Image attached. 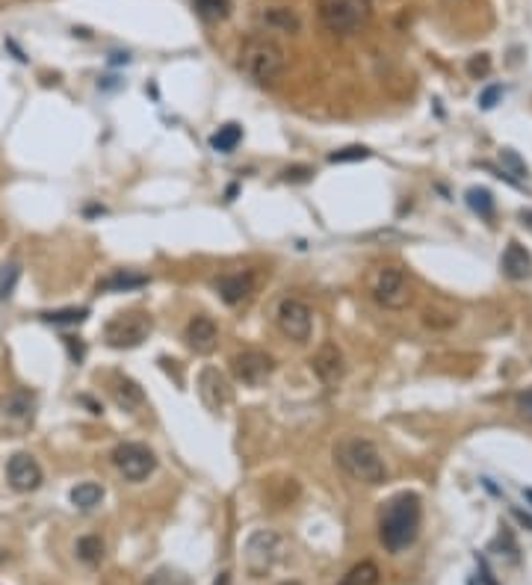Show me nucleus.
<instances>
[{"instance_id":"1","label":"nucleus","mask_w":532,"mask_h":585,"mask_svg":"<svg viewBox=\"0 0 532 585\" xmlns=\"http://www.w3.org/2000/svg\"><path fill=\"white\" fill-rule=\"evenodd\" d=\"M420 496L417 494H396L390 496L381 509V520H379V538L385 544L387 553H403L417 541L420 535Z\"/></svg>"},{"instance_id":"2","label":"nucleus","mask_w":532,"mask_h":585,"mask_svg":"<svg viewBox=\"0 0 532 585\" xmlns=\"http://www.w3.org/2000/svg\"><path fill=\"white\" fill-rule=\"evenodd\" d=\"M287 68V53L272 35H248L239 48V71L257 86L275 83Z\"/></svg>"},{"instance_id":"3","label":"nucleus","mask_w":532,"mask_h":585,"mask_svg":"<svg viewBox=\"0 0 532 585\" xmlns=\"http://www.w3.org/2000/svg\"><path fill=\"white\" fill-rule=\"evenodd\" d=\"M334 461L349 479L361 485H381L387 479V467L381 452L367 438H343L334 443Z\"/></svg>"},{"instance_id":"4","label":"nucleus","mask_w":532,"mask_h":585,"mask_svg":"<svg viewBox=\"0 0 532 585\" xmlns=\"http://www.w3.org/2000/svg\"><path fill=\"white\" fill-rule=\"evenodd\" d=\"M284 553H287V541L275 529H257L246 541V571L252 580H263L275 567L281 565Z\"/></svg>"},{"instance_id":"5","label":"nucleus","mask_w":532,"mask_h":585,"mask_svg":"<svg viewBox=\"0 0 532 585\" xmlns=\"http://www.w3.org/2000/svg\"><path fill=\"white\" fill-rule=\"evenodd\" d=\"M35 425V396L30 390L0 394V438H24Z\"/></svg>"},{"instance_id":"6","label":"nucleus","mask_w":532,"mask_h":585,"mask_svg":"<svg viewBox=\"0 0 532 585\" xmlns=\"http://www.w3.org/2000/svg\"><path fill=\"white\" fill-rule=\"evenodd\" d=\"M319 21L328 33L352 35L370 21L367 0H319Z\"/></svg>"},{"instance_id":"7","label":"nucleus","mask_w":532,"mask_h":585,"mask_svg":"<svg viewBox=\"0 0 532 585\" xmlns=\"http://www.w3.org/2000/svg\"><path fill=\"white\" fill-rule=\"evenodd\" d=\"M154 319L145 310H128V314H115L104 325V340L110 349H137L148 340Z\"/></svg>"},{"instance_id":"8","label":"nucleus","mask_w":532,"mask_h":585,"mask_svg":"<svg viewBox=\"0 0 532 585\" xmlns=\"http://www.w3.org/2000/svg\"><path fill=\"white\" fill-rule=\"evenodd\" d=\"M370 296L387 310H403L411 301V290H408V278L399 266H379L370 275Z\"/></svg>"},{"instance_id":"9","label":"nucleus","mask_w":532,"mask_h":585,"mask_svg":"<svg viewBox=\"0 0 532 585\" xmlns=\"http://www.w3.org/2000/svg\"><path fill=\"white\" fill-rule=\"evenodd\" d=\"M113 464L124 479H128V482L139 485L157 470V456L145 447V443L128 441V443H119V447L113 449Z\"/></svg>"},{"instance_id":"10","label":"nucleus","mask_w":532,"mask_h":585,"mask_svg":"<svg viewBox=\"0 0 532 585\" xmlns=\"http://www.w3.org/2000/svg\"><path fill=\"white\" fill-rule=\"evenodd\" d=\"M275 323H278L281 334L290 337L293 343H305L310 340V332H314V314L301 299H281L278 308H275Z\"/></svg>"},{"instance_id":"11","label":"nucleus","mask_w":532,"mask_h":585,"mask_svg":"<svg viewBox=\"0 0 532 585\" xmlns=\"http://www.w3.org/2000/svg\"><path fill=\"white\" fill-rule=\"evenodd\" d=\"M231 372H234V378L239 385L257 387L275 372V358L263 349H243L231 358Z\"/></svg>"},{"instance_id":"12","label":"nucleus","mask_w":532,"mask_h":585,"mask_svg":"<svg viewBox=\"0 0 532 585\" xmlns=\"http://www.w3.org/2000/svg\"><path fill=\"white\" fill-rule=\"evenodd\" d=\"M6 482L18 494L39 491L44 482L42 464L30 456V452H15V456L6 461Z\"/></svg>"},{"instance_id":"13","label":"nucleus","mask_w":532,"mask_h":585,"mask_svg":"<svg viewBox=\"0 0 532 585\" xmlns=\"http://www.w3.org/2000/svg\"><path fill=\"white\" fill-rule=\"evenodd\" d=\"M199 396L204 408H207L210 414H222L225 408L231 405V381L225 378V372H219L216 367H204L199 372Z\"/></svg>"},{"instance_id":"14","label":"nucleus","mask_w":532,"mask_h":585,"mask_svg":"<svg viewBox=\"0 0 532 585\" xmlns=\"http://www.w3.org/2000/svg\"><path fill=\"white\" fill-rule=\"evenodd\" d=\"M310 370L325 387H337L346 376V358L337 343H323L310 358Z\"/></svg>"},{"instance_id":"15","label":"nucleus","mask_w":532,"mask_h":585,"mask_svg":"<svg viewBox=\"0 0 532 585\" xmlns=\"http://www.w3.org/2000/svg\"><path fill=\"white\" fill-rule=\"evenodd\" d=\"M184 340H186V346H190L195 355H210L213 349H216V343H219V325L213 323L210 316L199 314V316H192L190 323H186Z\"/></svg>"},{"instance_id":"16","label":"nucleus","mask_w":532,"mask_h":585,"mask_svg":"<svg viewBox=\"0 0 532 585\" xmlns=\"http://www.w3.org/2000/svg\"><path fill=\"white\" fill-rule=\"evenodd\" d=\"M216 292L225 305L237 308L254 292V275L252 272H228L216 278Z\"/></svg>"},{"instance_id":"17","label":"nucleus","mask_w":532,"mask_h":585,"mask_svg":"<svg viewBox=\"0 0 532 585\" xmlns=\"http://www.w3.org/2000/svg\"><path fill=\"white\" fill-rule=\"evenodd\" d=\"M110 394H113V402L121 408V411H130L137 414L142 405H145V390H142L137 381L124 372H113L110 378Z\"/></svg>"},{"instance_id":"18","label":"nucleus","mask_w":532,"mask_h":585,"mask_svg":"<svg viewBox=\"0 0 532 585\" xmlns=\"http://www.w3.org/2000/svg\"><path fill=\"white\" fill-rule=\"evenodd\" d=\"M503 272L505 278L512 281H523L532 272V254L527 252V246H520L518 239H512L503 252Z\"/></svg>"},{"instance_id":"19","label":"nucleus","mask_w":532,"mask_h":585,"mask_svg":"<svg viewBox=\"0 0 532 585\" xmlns=\"http://www.w3.org/2000/svg\"><path fill=\"white\" fill-rule=\"evenodd\" d=\"M148 284V275L133 272V269H115L106 278L98 281V290L101 292H128V290H139Z\"/></svg>"},{"instance_id":"20","label":"nucleus","mask_w":532,"mask_h":585,"mask_svg":"<svg viewBox=\"0 0 532 585\" xmlns=\"http://www.w3.org/2000/svg\"><path fill=\"white\" fill-rule=\"evenodd\" d=\"M101 500H104V488L98 482H80L77 488H71V503L80 511H92L95 505H101Z\"/></svg>"},{"instance_id":"21","label":"nucleus","mask_w":532,"mask_h":585,"mask_svg":"<svg viewBox=\"0 0 532 585\" xmlns=\"http://www.w3.org/2000/svg\"><path fill=\"white\" fill-rule=\"evenodd\" d=\"M239 139H243V128L234 124V121H228L210 136V148L219 151V154H231V151L239 145Z\"/></svg>"},{"instance_id":"22","label":"nucleus","mask_w":532,"mask_h":585,"mask_svg":"<svg viewBox=\"0 0 532 585\" xmlns=\"http://www.w3.org/2000/svg\"><path fill=\"white\" fill-rule=\"evenodd\" d=\"M263 24L270 27V30H281V33H299V27H301L299 15L284 6H275L270 12H263Z\"/></svg>"},{"instance_id":"23","label":"nucleus","mask_w":532,"mask_h":585,"mask_svg":"<svg viewBox=\"0 0 532 585\" xmlns=\"http://www.w3.org/2000/svg\"><path fill=\"white\" fill-rule=\"evenodd\" d=\"M104 541L101 535H83L77 541V558L83 562L86 567H98L104 562Z\"/></svg>"},{"instance_id":"24","label":"nucleus","mask_w":532,"mask_h":585,"mask_svg":"<svg viewBox=\"0 0 532 585\" xmlns=\"http://www.w3.org/2000/svg\"><path fill=\"white\" fill-rule=\"evenodd\" d=\"M89 310L86 308H62V310H44L42 319L51 325H80L86 323Z\"/></svg>"},{"instance_id":"25","label":"nucleus","mask_w":532,"mask_h":585,"mask_svg":"<svg viewBox=\"0 0 532 585\" xmlns=\"http://www.w3.org/2000/svg\"><path fill=\"white\" fill-rule=\"evenodd\" d=\"M467 204H470V210L479 213L482 219H494V195L488 192L485 186L467 190Z\"/></svg>"},{"instance_id":"26","label":"nucleus","mask_w":532,"mask_h":585,"mask_svg":"<svg viewBox=\"0 0 532 585\" xmlns=\"http://www.w3.org/2000/svg\"><path fill=\"white\" fill-rule=\"evenodd\" d=\"M376 582H379V567L372 562L355 565L352 571L340 580V585H376Z\"/></svg>"},{"instance_id":"27","label":"nucleus","mask_w":532,"mask_h":585,"mask_svg":"<svg viewBox=\"0 0 532 585\" xmlns=\"http://www.w3.org/2000/svg\"><path fill=\"white\" fill-rule=\"evenodd\" d=\"M192 4H195V9H199L204 18H210V21H222V18L231 15V4H228V0H192Z\"/></svg>"},{"instance_id":"28","label":"nucleus","mask_w":532,"mask_h":585,"mask_svg":"<svg viewBox=\"0 0 532 585\" xmlns=\"http://www.w3.org/2000/svg\"><path fill=\"white\" fill-rule=\"evenodd\" d=\"M500 160H503V175L509 177L512 183H514V177H523V175H527V166H523V160L514 154L512 148H503ZM503 175H500V177H503Z\"/></svg>"},{"instance_id":"29","label":"nucleus","mask_w":532,"mask_h":585,"mask_svg":"<svg viewBox=\"0 0 532 585\" xmlns=\"http://www.w3.org/2000/svg\"><path fill=\"white\" fill-rule=\"evenodd\" d=\"M370 151L364 145H349V148H340L334 154H328V163H358V160H367Z\"/></svg>"},{"instance_id":"30","label":"nucleus","mask_w":532,"mask_h":585,"mask_svg":"<svg viewBox=\"0 0 532 585\" xmlns=\"http://www.w3.org/2000/svg\"><path fill=\"white\" fill-rule=\"evenodd\" d=\"M145 585H190V582H186L184 573L172 571V567H160V571H154L148 576Z\"/></svg>"},{"instance_id":"31","label":"nucleus","mask_w":532,"mask_h":585,"mask_svg":"<svg viewBox=\"0 0 532 585\" xmlns=\"http://www.w3.org/2000/svg\"><path fill=\"white\" fill-rule=\"evenodd\" d=\"M15 281H18V266H15V263L4 266V269H0V301L12 296Z\"/></svg>"},{"instance_id":"32","label":"nucleus","mask_w":532,"mask_h":585,"mask_svg":"<svg viewBox=\"0 0 532 585\" xmlns=\"http://www.w3.org/2000/svg\"><path fill=\"white\" fill-rule=\"evenodd\" d=\"M467 71L473 77H485L488 71H491V59H488V53H479V57H473L467 62Z\"/></svg>"},{"instance_id":"33","label":"nucleus","mask_w":532,"mask_h":585,"mask_svg":"<svg viewBox=\"0 0 532 585\" xmlns=\"http://www.w3.org/2000/svg\"><path fill=\"white\" fill-rule=\"evenodd\" d=\"M500 98H503V86H488L485 92L479 95V106H482V110H494Z\"/></svg>"},{"instance_id":"34","label":"nucleus","mask_w":532,"mask_h":585,"mask_svg":"<svg viewBox=\"0 0 532 585\" xmlns=\"http://www.w3.org/2000/svg\"><path fill=\"white\" fill-rule=\"evenodd\" d=\"M518 411L527 417V420H532V387L518 394Z\"/></svg>"},{"instance_id":"35","label":"nucleus","mask_w":532,"mask_h":585,"mask_svg":"<svg viewBox=\"0 0 532 585\" xmlns=\"http://www.w3.org/2000/svg\"><path fill=\"white\" fill-rule=\"evenodd\" d=\"M66 346L74 361H83V343H74V337H66Z\"/></svg>"},{"instance_id":"36","label":"nucleus","mask_w":532,"mask_h":585,"mask_svg":"<svg viewBox=\"0 0 532 585\" xmlns=\"http://www.w3.org/2000/svg\"><path fill=\"white\" fill-rule=\"evenodd\" d=\"M308 175H314V172H310V168H293V172L287 168V172H284V177H287V181H290V177H293V181H305Z\"/></svg>"},{"instance_id":"37","label":"nucleus","mask_w":532,"mask_h":585,"mask_svg":"<svg viewBox=\"0 0 532 585\" xmlns=\"http://www.w3.org/2000/svg\"><path fill=\"white\" fill-rule=\"evenodd\" d=\"M520 219H523V225H529V228H532V210H523V213H520Z\"/></svg>"},{"instance_id":"38","label":"nucleus","mask_w":532,"mask_h":585,"mask_svg":"<svg viewBox=\"0 0 532 585\" xmlns=\"http://www.w3.org/2000/svg\"><path fill=\"white\" fill-rule=\"evenodd\" d=\"M228 582H231V580H228V573H219V580L213 582V585H228Z\"/></svg>"},{"instance_id":"39","label":"nucleus","mask_w":532,"mask_h":585,"mask_svg":"<svg viewBox=\"0 0 532 585\" xmlns=\"http://www.w3.org/2000/svg\"><path fill=\"white\" fill-rule=\"evenodd\" d=\"M281 585H301V582H296V580H290V582H281Z\"/></svg>"},{"instance_id":"40","label":"nucleus","mask_w":532,"mask_h":585,"mask_svg":"<svg viewBox=\"0 0 532 585\" xmlns=\"http://www.w3.org/2000/svg\"><path fill=\"white\" fill-rule=\"evenodd\" d=\"M467 585H476V582H467Z\"/></svg>"}]
</instances>
